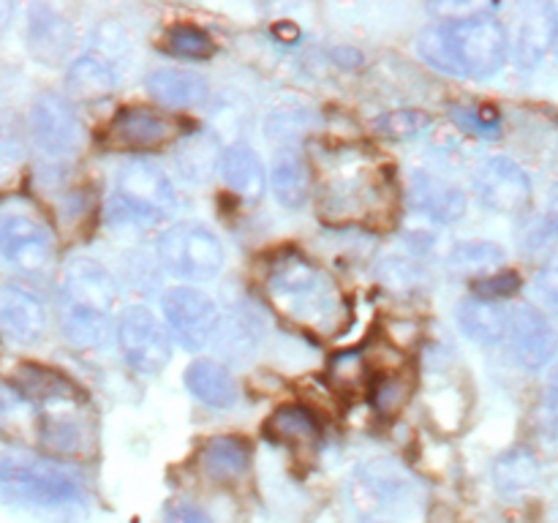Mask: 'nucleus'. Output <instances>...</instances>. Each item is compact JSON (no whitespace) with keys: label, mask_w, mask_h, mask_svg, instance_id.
<instances>
[{"label":"nucleus","mask_w":558,"mask_h":523,"mask_svg":"<svg viewBox=\"0 0 558 523\" xmlns=\"http://www.w3.org/2000/svg\"><path fill=\"white\" fill-rule=\"evenodd\" d=\"M417 52L436 71L483 80L507 63L510 41L501 22L494 16H452L423 31L417 38Z\"/></svg>","instance_id":"f257e3e1"},{"label":"nucleus","mask_w":558,"mask_h":523,"mask_svg":"<svg viewBox=\"0 0 558 523\" xmlns=\"http://www.w3.org/2000/svg\"><path fill=\"white\" fill-rule=\"evenodd\" d=\"M272 305L292 321L314 330H332L343 314V300L322 267L303 254H281L265 278Z\"/></svg>","instance_id":"f03ea898"},{"label":"nucleus","mask_w":558,"mask_h":523,"mask_svg":"<svg viewBox=\"0 0 558 523\" xmlns=\"http://www.w3.org/2000/svg\"><path fill=\"white\" fill-rule=\"evenodd\" d=\"M0 499L33 510H60L85 501V477L63 461L0 455Z\"/></svg>","instance_id":"7ed1b4c3"},{"label":"nucleus","mask_w":558,"mask_h":523,"mask_svg":"<svg viewBox=\"0 0 558 523\" xmlns=\"http://www.w3.org/2000/svg\"><path fill=\"white\" fill-rule=\"evenodd\" d=\"M158 262L183 281H210L227 262L221 240L202 223H174L158 238Z\"/></svg>","instance_id":"20e7f679"},{"label":"nucleus","mask_w":558,"mask_h":523,"mask_svg":"<svg viewBox=\"0 0 558 523\" xmlns=\"http://www.w3.org/2000/svg\"><path fill=\"white\" fill-rule=\"evenodd\" d=\"M174 185L153 161H131L120 169L114 212L131 223H156L174 210Z\"/></svg>","instance_id":"39448f33"},{"label":"nucleus","mask_w":558,"mask_h":523,"mask_svg":"<svg viewBox=\"0 0 558 523\" xmlns=\"http://www.w3.org/2000/svg\"><path fill=\"white\" fill-rule=\"evenodd\" d=\"M27 129H31L33 147L52 163L71 161L80 153L85 136L74 104L58 93H44L33 101Z\"/></svg>","instance_id":"423d86ee"},{"label":"nucleus","mask_w":558,"mask_h":523,"mask_svg":"<svg viewBox=\"0 0 558 523\" xmlns=\"http://www.w3.org/2000/svg\"><path fill=\"white\" fill-rule=\"evenodd\" d=\"M120 354L125 365L142 376H156L172 360V343L163 321L145 305H131L114 325Z\"/></svg>","instance_id":"0eeeda50"},{"label":"nucleus","mask_w":558,"mask_h":523,"mask_svg":"<svg viewBox=\"0 0 558 523\" xmlns=\"http://www.w3.org/2000/svg\"><path fill=\"white\" fill-rule=\"evenodd\" d=\"M161 316L169 336L189 352L205 349L221 325L216 300L194 287H174L163 292Z\"/></svg>","instance_id":"6e6552de"},{"label":"nucleus","mask_w":558,"mask_h":523,"mask_svg":"<svg viewBox=\"0 0 558 523\" xmlns=\"http://www.w3.org/2000/svg\"><path fill=\"white\" fill-rule=\"evenodd\" d=\"M0 254L22 272H41L54 259V234L44 218L22 207L0 210Z\"/></svg>","instance_id":"1a4fd4ad"},{"label":"nucleus","mask_w":558,"mask_h":523,"mask_svg":"<svg viewBox=\"0 0 558 523\" xmlns=\"http://www.w3.org/2000/svg\"><path fill=\"white\" fill-rule=\"evenodd\" d=\"M60 294H63V308L96 311V314L107 316H112L120 303V289L112 272L98 265L96 259H87V256H76L69 262L63 283H60Z\"/></svg>","instance_id":"9d476101"},{"label":"nucleus","mask_w":558,"mask_h":523,"mask_svg":"<svg viewBox=\"0 0 558 523\" xmlns=\"http://www.w3.org/2000/svg\"><path fill=\"white\" fill-rule=\"evenodd\" d=\"M474 194L480 205L494 212L515 216L532 199V180L512 158H488L474 174Z\"/></svg>","instance_id":"9b49d317"},{"label":"nucleus","mask_w":558,"mask_h":523,"mask_svg":"<svg viewBox=\"0 0 558 523\" xmlns=\"http://www.w3.org/2000/svg\"><path fill=\"white\" fill-rule=\"evenodd\" d=\"M505 341L512 346L518 363L529 370L545 368L558 352V332L532 305H518L510 311Z\"/></svg>","instance_id":"f8f14e48"},{"label":"nucleus","mask_w":558,"mask_h":523,"mask_svg":"<svg viewBox=\"0 0 558 523\" xmlns=\"http://www.w3.org/2000/svg\"><path fill=\"white\" fill-rule=\"evenodd\" d=\"M172 136V123L147 107L120 109L107 125V145L118 150H153Z\"/></svg>","instance_id":"ddd939ff"},{"label":"nucleus","mask_w":558,"mask_h":523,"mask_svg":"<svg viewBox=\"0 0 558 523\" xmlns=\"http://www.w3.org/2000/svg\"><path fill=\"white\" fill-rule=\"evenodd\" d=\"M47 330V311L41 300L27 289L3 283L0 287V332L14 343H36Z\"/></svg>","instance_id":"4468645a"},{"label":"nucleus","mask_w":558,"mask_h":523,"mask_svg":"<svg viewBox=\"0 0 558 523\" xmlns=\"http://www.w3.org/2000/svg\"><path fill=\"white\" fill-rule=\"evenodd\" d=\"M558 36V14L554 5L534 3L523 9L515 33V63L521 69H532L554 47Z\"/></svg>","instance_id":"2eb2a0df"},{"label":"nucleus","mask_w":558,"mask_h":523,"mask_svg":"<svg viewBox=\"0 0 558 523\" xmlns=\"http://www.w3.org/2000/svg\"><path fill=\"white\" fill-rule=\"evenodd\" d=\"M147 93L167 109H191L205 104L210 85L199 71L158 69L147 76Z\"/></svg>","instance_id":"dca6fc26"},{"label":"nucleus","mask_w":558,"mask_h":523,"mask_svg":"<svg viewBox=\"0 0 558 523\" xmlns=\"http://www.w3.org/2000/svg\"><path fill=\"white\" fill-rule=\"evenodd\" d=\"M409 191H412V205L423 216L434 218V221L452 223L466 216V196H463V191L447 183V180L436 178V174L417 172L412 178V188Z\"/></svg>","instance_id":"f3484780"},{"label":"nucleus","mask_w":558,"mask_h":523,"mask_svg":"<svg viewBox=\"0 0 558 523\" xmlns=\"http://www.w3.org/2000/svg\"><path fill=\"white\" fill-rule=\"evenodd\" d=\"M16 396L25 401L38 403V406H52V403L82 401V390L60 370L47 368V365H22L14 376Z\"/></svg>","instance_id":"a211bd4d"},{"label":"nucleus","mask_w":558,"mask_h":523,"mask_svg":"<svg viewBox=\"0 0 558 523\" xmlns=\"http://www.w3.org/2000/svg\"><path fill=\"white\" fill-rule=\"evenodd\" d=\"M270 185L276 199L289 210H298L311 196V172L305 167V158L300 156L298 147L281 145L272 156Z\"/></svg>","instance_id":"6ab92c4d"},{"label":"nucleus","mask_w":558,"mask_h":523,"mask_svg":"<svg viewBox=\"0 0 558 523\" xmlns=\"http://www.w3.org/2000/svg\"><path fill=\"white\" fill-rule=\"evenodd\" d=\"M251 441L243 436L221 434L213 436L202 445L199 450V463L205 469L207 477L218 479V483H229V479H238L248 472L251 466Z\"/></svg>","instance_id":"aec40b11"},{"label":"nucleus","mask_w":558,"mask_h":523,"mask_svg":"<svg viewBox=\"0 0 558 523\" xmlns=\"http://www.w3.org/2000/svg\"><path fill=\"white\" fill-rule=\"evenodd\" d=\"M218 172H221L223 185L234 196H243L248 202L259 199L267 188L265 167H262L259 156L248 145H234L223 150L221 161H218Z\"/></svg>","instance_id":"412c9836"},{"label":"nucleus","mask_w":558,"mask_h":523,"mask_svg":"<svg viewBox=\"0 0 558 523\" xmlns=\"http://www.w3.org/2000/svg\"><path fill=\"white\" fill-rule=\"evenodd\" d=\"M27 44L31 52L47 65L60 63L69 54L71 44H74V31L69 22L52 9H33L31 22H27Z\"/></svg>","instance_id":"4be33fe9"},{"label":"nucleus","mask_w":558,"mask_h":523,"mask_svg":"<svg viewBox=\"0 0 558 523\" xmlns=\"http://www.w3.org/2000/svg\"><path fill=\"white\" fill-rule=\"evenodd\" d=\"M185 387L194 398L213 409H229L238 403V381L216 360H194L183 374Z\"/></svg>","instance_id":"5701e85b"},{"label":"nucleus","mask_w":558,"mask_h":523,"mask_svg":"<svg viewBox=\"0 0 558 523\" xmlns=\"http://www.w3.org/2000/svg\"><path fill=\"white\" fill-rule=\"evenodd\" d=\"M265 436L270 441H278V445L289 447H311L319 441L322 428L319 419L311 409L300 406V403H283L276 412L267 417L265 423Z\"/></svg>","instance_id":"b1692460"},{"label":"nucleus","mask_w":558,"mask_h":523,"mask_svg":"<svg viewBox=\"0 0 558 523\" xmlns=\"http://www.w3.org/2000/svg\"><path fill=\"white\" fill-rule=\"evenodd\" d=\"M458 325L472 341L477 343H501L507 338L510 311L488 300H466L458 308Z\"/></svg>","instance_id":"393cba45"},{"label":"nucleus","mask_w":558,"mask_h":523,"mask_svg":"<svg viewBox=\"0 0 558 523\" xmlns=\"http://www.w3.org/2000/svg\"><path fill=\"white\" fill-rule=\"evenodd\" d=\"M65 85L82 101H98L118 87V74L101 54H82L71 63Z\"/></svg>","instance_id":"a878e982"},{"label":"nucleus","mask_w":558,"mask_h":523,"mask_svg":"<svg viewBox=\"0 0 558 523\" xmlns=\"http://www.w3.org/2000/svg\"><path fill=\"white\" fill-rule=\"evenodd\" d=\"M60 330H63L65 341L74 343L76 349H101L112 338L114 321L112 316L96 314V311L63 308Z\"/></svg>","instance_id":"bb28decb"},{"label":"nucleus","mask_w":558,"mask_h":523,"mask_svg":"<svg viewBox=\"0 0 558 523\" xmlns=\"http://www.w3.org/2000/svg\"><path fill=\"white\" fill-rule=\"evenodd\" d=\"M163 49L172 52L174 58L207 60L216 52V44L202 27L191 25V22H178V25L167 27V33H163Z\"/></svg>","instance_id":"cd10ccee"},{"label":"nucleus","mask_w":558,"mask_h":523,"mask_svg":"<svg viewBox=\"0 0 558 523\" xmlns=\"http://www.w3.org/2000/svg\"><path fill=\"white\" fill-rule=\"evenodd\" d=\"M430 125V114L423 109H392L376 120V131L387 139H412V136L423 134Z\"/></svg>","instance_id":"c85d7f7f"},{"label":"nucleus","mask_w":558,"mask_h":523,"mask_svg":"<svg viewBox=\"0 0 558 523\" xmlns=\"http://www.w3.org/2000/svg\"><path fill=\"white\" fill-rule=\"evenodd\" d=\"M450 259L458 270L480 272L490 270V267H496L499 262H505V251L494 243H461L452 251Z\"/></svg>","instance_id":"c756f323"},{"label":"nucleus","mask_w":558,"mask_h":523,"mask_svg":"<svg viewBox=\"0 0 558 523\" xmlns=\"http://www.w3.org/2000/svg\"><path fill=\"white\" fill-rule=\"evenodd\" d=\"M178 163L189 180L205 178L216 167V145L210 139H205V136H199V139H194L189 147H183L178 153Z\"/></svg>","instance_id":"7c9ffc66"},{"label":"nucleus","mask_w":558,"mask_h":523,"mask_svg":"<svg viewBox=\"0 0 558 523\" xmlns=\"http://www.w3.org/2000/svg\"><path fill=\"white\" fill-rule=\"evenodd\" d=\"M521 276L515 270H499L490 272V276L474 278L472 281V294L477 300H488V303H499V300L512 297V294L521 289Z\"/></svg>","instance_id":"2f4dec72"},{"label":"nucleus","mask_w":558,"mask_h":523,"mask_svg":"<svg viewBox=\"0 0 558 523\" xmlns=\"http://www.w3.org/2000/svg\"><path fill=\"white\" fill-rule=\"evenodd\" d=\"M327 370L338 390H354L365 381V357L360 352H341L330 360Z\"/></svg>","instance_id":"473e14b6"},{"label":"nucleus","mask_w":558,"mask_h":523,"mask_svg":"<svg viewBox=\"0 0 558 523\" xmlns=\"http://www.w3.org/2000/svg\"><path fill=\"white\" fill-rule=\"evenodd\" d=\"M409 398V385L403 376L387 374L381 376L379 385L374 387V406L379 409L381 414H392L407 403Z\"/></svg>","instance_id":"72a5a7b5"},{"label":"nucleus","mask_w":558,"mask_h":523,"mask_svg":"<svg viewBox=\"0 0 558 523\" xmlns=\"http://www.w3.org/2000/svg\"><path fill=\"white\" fill-rule=\"evenodd\" d=\"M456 120L472 134H485V136H496L499 134V112L494 107H469V109H458Z\"/></svg>","instance_id":"f704fd0d"},{"label":"nucleus","mask_w":558,"mask_h":523,"mask_svg":"<svg viewBox=\"0 0 558 523\" xmlns=\"http://www.w3.org/2000/svg\"><path fill=\"white\" fill-rule=\"evenodd\" d=\"M163 523H213V518L191 501H172L163 512Z\"/></svg>","instance_id":"c9c22d12"},{"label":"nucleus","mask_w":558,"mask_h":523,"mask_svg":"<svg viewBox=\"0 0 558 523\" xmlns=\"http://www.w3.org/2000/svg\"><path fill=\"white\" fill-rule=\"evenodd\" d=\"M534 283H537V294L545 303L558 305V256H554V259L539 270L537 281Z\"/></svg>","instance_id":"e433bc0d"},{"label":"nucleus","mask_w":558,"mask_h":523,"mask_svg":"<svg viewBox=\"0 0 558 523\" xmlns=\"http://www.w3.org/2000/svg\"><path fill=\"white\" fill-rule=\"evenodd\" d=\"M11 14H14V5H11L9 0H0V27L9 25Z\"/></svg>","instance_id":"4c0bfd02"}]
</instances>
